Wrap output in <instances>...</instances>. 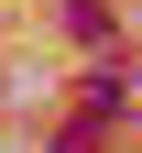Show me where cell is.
<instances>
[{"label": "cell", "mask_w": 142, "mask_h": 153, "mask_svg": "<svg viewBox=\"0 0 142 153\" xmlns=\"http://www.w3.org/2000/svg\"><path fill=\"white\" fill-rule=\"evenodd\" d=\"M88 109H98V120H109V109H131V76H120V66H98V76H88Z\"/></svg>", "instance_id": "1"}, {"label": "cell", "mask_w": 142, "mask_h": 153, "mask_svg": "<svg viewBox=\"0 0 142 153\" xmlns=\"http://www.w3.org/2000/svg\"><path fill=\"white\" fill-rule=\"evenodd\" d=\"M55 153H98V131H88V120H77V131H55Z\"/></svg>", "instance_id": "2"}]
</instances>
